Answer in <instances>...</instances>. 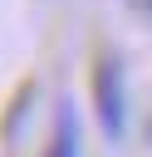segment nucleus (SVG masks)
Segmentation results:
<instances>
[{
	"label": "nucleus",
	"instance_id": "obj_1",
	"mask_svg": "<svg viewBox=\"0 0 152 157\" xmlns=\"http://www.w3.org/2000/svg\"><path fill=\"white\" fill-rule=\"evenodd\" d=\"M93 113H98L103 137L123 142V132H127V74H123V59L108 49L93 59Z\"/></svg>",
	"mask_w": 152,
	"mask_h": 157
},
{
	"label": "nucleus",
	"instance_id": "obj_2",
	"mask_svg": "<svg viewBox=\"0 0 152 157\" xmlns=\"http://www.w3.org/2000/svg\"><path fill=\"white\" fill-rule=\"evenodd\" d=\"M44 157H78V113H74L69 98L54 113V132H49V152Z\"/></svg>",
	"mask_w": 152,
	"mask_h": 157
},
{
	"label": "nucleus",
	"instance_id": "obj_3",
	"mask_svg": "<svg viewBox=\"0 0 152 157\" xmlns=\"http://www.w3.org/2000/svg\"><path fill=\"white\" fill-rule=\"evenodd\" d=\"M132 5H142V15H147V20H152V0H132Z\"/></svg>",
	"mask_w": 152,
	"mask_h": 157
}]
</instances>
